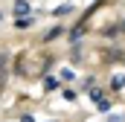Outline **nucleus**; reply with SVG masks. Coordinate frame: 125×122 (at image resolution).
<instances>
[{"instance_id":"nucleus-5","label":"nucleus","mask_w":125,"mask_h":122,"mask_svg":"<svg viewBox=\"0 0 125 122\" xmlns=\"http://www.w3.org/2000/svg\"><path fill=\"white\" fill-rule=\"evenodd\" d=\"M96 105H99V111H105V113H108V111H111V102H108V99H99V102H96Z\"/></svg>"},{"instance_id":"nucleus-4","label":"nucleus","mask_w":125,"mask_h":122,"mask_svg":"<svg viewBox=\"0 0 125 122\" xmlns=\"http://www.w3.org/2000/svg\"><path fill=\"white\" fill-rule=\"evenodd\" d=\"M61 79H64V81H73V79H76V73L67 67V70H61Z\"/></svg>"},{"instance_id":"nucleus-1","label":"nucleus","mask_w":125,"mask_h":122,"mask_svg":"<svg viewBox=\"0 0 125 122\" xmlns=\"http://www.w3.org/2000/svg\"><path fill=\"white\" fill-rule=\"evenodd\" d=\"M15 12H18V15H29V3H26V0H18V3H15Z\"/></svg>"},{"instance_id":"nucleus-2","label":"nucleus","mask_w":125,"mask_h":122,"mask_svg":"<svg viewBox=\"0 0 125 122\" xmlns=\"http://www.w3.org/2000/svg\"><path fill=\"white\" fill-rule=\"evenodd\" d=\"M44 87H47V90H55V87H58V81H55L52 76H47V79H44Z\"/></svg>"},{"instance_id":"nucleus-6","label":"nucleus","mask_w":125,"mask_h":122,"mask_svg":"<svg viewBox=\"0 0 125 122\" xmlns=\"http://www.w3.org/2000/svg\"><path fill=\"white\" fill-rule=\"evenodd\" d=\"M114 87H116V90H119V87H125V76H116V79H114Z\"/></svg>"},{"instance_id":"nucleus-9","label":"nucleus","mask_w":125,"mask_h":122,"mask_svg":"<svg viewBox=\"0 0 125 122\" xmlns=\"http://www.w3.org/2000/svg\"><path fill=\"white\" fill-rule=\"evenodd\" d=\"M23 122H35V116H23Z\"/></svg>"},{"instance_id":"nucleus-7","label":"nucleus","mask_w":125,"mask_h":122,"mask_svg":"<svg viewBox=\"0 0 125 122\" xmlns=\"http://www.w3.org/2000/svg\"><path fill=\"white\" fill-rule=\"evenodd\" d=\"M73 12V6H61V9H55V15H70Z\"/></svg>"},{"instance_id":"nucleus-8","label":"nucleus","mask_w":125,"mask_h":122,"mask_svg":"<svg viewBox=\"0 0 125 122\" xmlns=\"http://www.w3.org/2000/svg\"><path fill=\"white\" fill-rule=\"evenodd\" d=\"M108 122H125V116H119V113H111V116H108Z\"/></svg>"},{"instance_id":"nucleus-3","label":"nucleus","mask_w":125,"mask_h":122,"mask_svg":"<svg viewBox=\"0 0 125 122\" xmlns=\"http://www.w3.org/2000/svg\"><path fill=\"white\" fill-rule=\"evenodd\" d=\"M32 20L29 18H26V15H23V18H18V20H15V26H18V29H26V26H29Z\"/></svg>"},{"instance_id":"nucleus-10","label":"nucleus","mask_w":125,"mask_h":122,"mask_svg":"<svg viewBox=\"0 0 125 122\" xmlns=\"http://www.w3.org/2000/svg\"><path fill=\"white\" fill-rule=\"evenodd\" d=\"M0 20H3V12H0Z\"/></svg>"}]
</instances>
